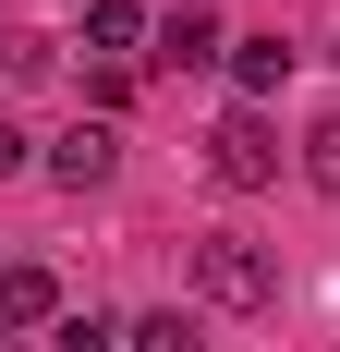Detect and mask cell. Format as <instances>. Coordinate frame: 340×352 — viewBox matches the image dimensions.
<instances>
[{
  "label": "cell",
  "mask_w": 340,
  "mask_h": 352,
  "mask_svg": "<svg viewBox=\"0 0 340 352\" xmlns=\"http://www.w3.org/2000/svg\"><path fill=\"white\" fill-rule=\"evenodd\" d=\"M85 49H109V61L146 49V12H134V0H85Z\"/></svg>",
  "instance_id": "52a82bcc"
},
{
  "label": "cell",
  "mask_w": 340,
  "mask_h": 352,
  "mask_svg": "<svg viewBox=\"0 0 340 352\" xmlns=\"http://www.w3.org/2000/svg\"><path fill=\"white\" fill-rule=\"evenodd\" d=\"M279 73H292V49H279V36H231V85H243V109L279 98Z\"/></svg>",
  "instance_id": "8992f818"
},
{
  "label": "cell",
  "mask_w": 340,
  "mask_h": 352,
  "mask_svg": "<svg viewBox=\"0 0 340 352\" xmlns=\"http://www.w3.org/2000/svg\"><path fill=\"white\" fill-rule=\"evenodd\" d=\"M109 170H122V134H109V122H73V134L49 146V182H73V195H98Z\"/></svg>",
  "instance_id": "3957f363"
},
{
  "label": "cell",
  "mask_w": 340,
  "mask_h": 352,
  "mask_svg": "<svg viewBox=\"0 0 340 352\" xmlns=\"http://www.w3.org/2000/svg\"><path fill=\"white\" fill-rule=\"evenodd\" d=\"M0 170H25V134H12V122H0Z\"/></svg>",
  "instance_id": "30bf717a"
},
{
  "label": "cell",
  "mask_w": 340,
  "mask_h": 352,
  "mask_svg": "<svg viewBox=\"0 0 340 352\" xmlns=\"http://www.w3.org/2000/svg\"><path fill=\"white\" fill-rule=\"evenodd\" d=\"M182 292H195V304H219V316H255V304L279 292V267H268V243H243V231H195Z\"/></svg>",
  "instance_id": "6da1fadb"
},
{
  "label": "cell",
  "mask_w": 340,
  "mask_h": 352,
  "mask_svg": "<svg viewBox=\"0 0 340 352\" xmlns=\"http://www.w3.org/2000/svg\"><path fill=\"white\" fill-rule=\"evenodd\" d=\"M158 61H231V25H219L206 0H182V12L158 25Z\"/></svg>",
  "instance_id": "277c9868"
},
{
  "label": "cell",
  "mask_w": 340,
  "mask_h": 352,
  "mask_svg": "<svg viewBox=\"0 0 340 352\" xmlns=\"http://www.w3.org/2000/svg\"><path fill=\"white\" fill-rule=\"evenodd\" d=\"M206 170L231 182V195L279 182V134H268V109H219V134H206Z\"/></svg>",
  "instance_id": "7a4b0ae2"
},
{
  "label": "cell",
  "mask_w": 340,
  "mask_h": 352,
  "mask_svg": "<svg viewBox=\"0 0 340 352\" xmlns=\"http://www.w3.org/2000/svg\"><path fill=\"white\" fill-rule=\"evenodd\" d=\"M0 280H12V267H0Z\"/></svg>",
  "instance_id": "8fae6325"
},
{
  "label": "cell",
  "mask_w": 340,
  "mask_h": 352,
  "mask_svg": "<svg viewBox=\"0 0 340 352\" xmlns=\"http://www.w3.org/2000/svg\"><path fill=\"white\" fill-rule=\"evenodd\" d=\"M61 316V280H49V267H12V280H0V328H49Z\"/></svg>",
  "instance_id": "5b68a950"
},
{
  "label": "cell",
  "mask_w": 340,
  "mask_h": 352,
  "mask_svg": "<svg viewBox=\"0 0 340 352\" xmlns=\"http://www.w3.org/2000/svg\"><path fill=\"white\" fill-rule=\"evenodd\" d=\"M304 182H316V195H340V109L304 134Z\"/></svg>",
  "instance_id": "ba28073f"
},
{
  "label": "cell",
  "mask_w": 340,
  "mask_h": 352,
  "mask_svg": "<svg viewBox=\"0 0 340 352\" xmlns=\"http://www.w3.org/2000/svg\"><path fill=\"white\" fill-rule=\"evenodd\" d=\"M134 352H195V316H134Z\"/></svg>",
  "instance_id": "9c48e42d"
}]
</instances>
